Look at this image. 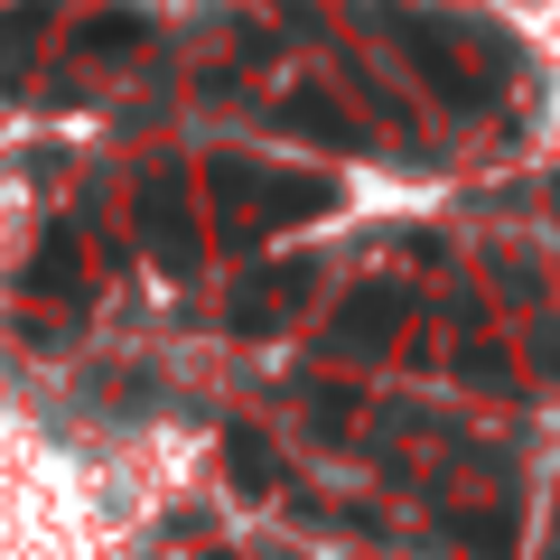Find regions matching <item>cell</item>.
I'll return each instance as SVG.
<instances>
[{
    "instance_id": "obj_1",
    "label": "cell",
    "mask_w": 560,
    "mask_h": 560,
    "mask_svg": "<svg viewBox=\"0 0 560 560\" xmlns=\"http://www.w3.org/2000/svg\"><path fill=\"white\" fill-rule=\"evenodd\" d=\"M224 187H234V206H243L253 234H280V224L327 215V206H337V187H327V178H243V168H224Z\"/></svg>"
},
{
    "instance_id": "obj_2",
    "label": "cell",
    "mask_w": 560,
    "mask_h": 560,
    "mask_svg": "<svg viewBox=\"0 0 560 560\" xmlns=\"http://www.w3.org/2000/svg\"><path fill=\"white\" fill-rule=\"evenodd\" d=\"M393 38L411 47V66H420V75H430V94H440L448 113H477V103H486V84H477V75H467V66H458V47H448V38H440V28H430V20H393Z\"/></svg>"
},
{
    "instance_id": "obj_3",
    "label": "cell",
    "mask_w": 560,
    "mask_h": 560,
    "mask_svg": "<svg viewBox=\"0 0 560 560\" xmlns=\"http://www.w3.org/2000/svg\"><path fill=\"white\" fill-rule=\"evenodd\" d=\"M308 290H318V271L308 261H280V271H253L234 300V327H290L308 308Z\"/></svg>"
},
{
    "instance_id": "obj_4",
    "label": "cell",
    "mask_w": 560,
    "mask_h": 560,
    "mask_svg": "<svg viewBox=\"0 0 560 560\" xmlns=\"http://www.w3.org/2000/svg\"><path fill=\"white\" fill-rule=\"evenodd\" d=\"M140 234H150V253L168 261V271H187V261H197V215H187V197L178 187H140Z\"/></svg>"
},
{
    "instance_id": "obj_5",
    "label": "cell",
    "mask_w": 560,
    "mask_h": 560,
    "mask_svg": "<svg viewBox=\"0 0 560 560\" xmlns=\"http://www.w3.org/2000/svg\"><path fill=\"white\" fill-rule=\"evenodd\" d=\"M393 318H411V300H401L393 280H364L355 300H346V318H337V355H374L393 337Z\"/></svg>"
},
{
    "instance_id": "obj_6",
    "label": "cell",
    "mask_w": 560,
    "mask_h": 560,
    "mask_svg": "<svg viewBox=\"0 0 560 560\" xmlns=\"http://www.w3.org/2000/svg\"><path fill=\"white\" fill-rule=\"evenodd\" d=\"M280 121H290V131H308V140H337V150H355V121H346L337 113V103H318V94H290V103H280Z\"/></svg>"
},
{
    "instance_id": "obj_7",
    "label": "cell",
    "mask_w": 560,
    "mask_h": 560,
    "mask_svg": "<svg viewBox=\"0 0 560 560\" xmlns=\"http://www.w3.org/2000/svg\"><path fill=\"white\" fill-rule=\"evenodd\" d=\"M28 290H66V300H75V290H84L75 234H57V243H47V253H38V261H28Z\"/></svg>"
},
{
    "instance_id": "obj_8",
    "label": "cell",
    "mask_w": 560,
    "mask_h": 560,
    "mask_svg": "<svg viewBox=\"0 0 560 560\" xmlns=\"http://www.w3.org/2000/svg\"><path fill=\"white\" fill-rule=\"evenodd\" d=\"M28 57H38V10H0V75L20 84Z\"/></svg>"
},
{
    "instance_id": "obj_9",
    "label": "cell",
    "mask_w": 560,
    "mask_h": 560,
    "mask_svg": "<svg viewBox=\"0 0 560 560\" xmlns=\"http://www.w3.org/2000/svg\"><path fill=\"white\" fill-rule=\"evenodd\" d=\"M224 458H234V486H243V495H271V486H280V467H271V448H261V440H234Z\"/></svg>"
},
{
    "instance_id": "obj_10",
    "label": "cell",
    "mask_w": 560,
    "mask_h": 560,
    "mask_svg": "<svg viewBox=\"0 0 560 560\" xmlns=\"http://www.w3.org/2000/svg\"><path fill=\"white\" fill-rule=\"evenodd\" d=\"M121 47H140V20H113V28H84V57H121Z\"/></svg>"
}]
</instances>
